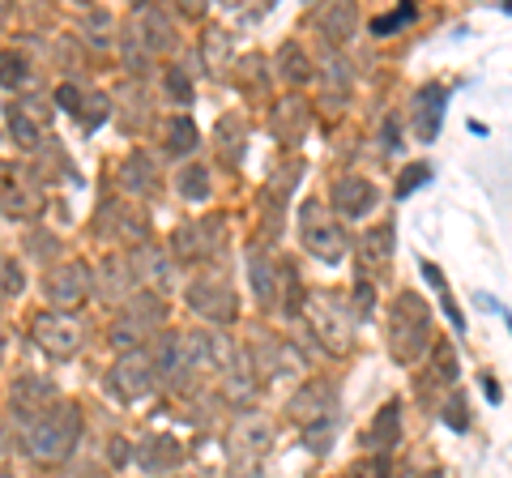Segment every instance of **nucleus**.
Returning a JSON list of instances; mask_svg holds the SVG:
<instances>
[{
    "instance_id": "25",
    "label": "nucleus",
    "mask_w": 512,
    "mask_h": 478,
    "mask_svg": "<svg viewBox=\"0 0 512 478\" xmlns=\"http://www.w3.org/2000/svg\"><path fill=\"white\" fill-rule=\"evenodd\" d=\"M282 73L291 77V82H308V77H312L308 56H303L299 47H282Z\"/></svg>"
},
{
    "instance_id": "34",
    "label": "nucleus",
    "mask_w": 512,
    "mask_h": 478,
    "mask_svg": "<svg viewBox=\"0 0 512 478\" xmlns=\"http://www.w3.org/2000/svg\"><path fill=\"white\" fill-rule=\"evenodd\" d=\"M508 329H512V316H508Z\"/></svg>"
},
{
    "instance_id": "13",
    "label": "nucleus",
    "mask_w": 512,
    "mask_h": 478,
    "mask_svg": "<svg viewBox=\"0 0 512 478\" xmlns=\"http://www.w3.org/2000/svg\"><path fill=\"white\" fill-rule=\"evenodd\" d=\"M180 461H184V449H180V440H171V436H146V444H141V466L150 474L175 470Z\"/></svg>"
},
{
    "instance_id": "28",
    "label": "nucleus",
    "mask_w": 512,
    "mask_h": 478,
    "mask_svg": "<svg viewBox=\"0 0 512 478\" xmlns=\"http://www.w3.org/2000/svg\"><path fill=\"white\" fill-rule=\"evenodd\" d=\"M410 18H414V5H406V9L389 13V18H376V22H372V30H376V35H389V30H402Z\"/></svg>"
},
{
    "instance_id": "21",
    "label": "nucleus",
    "mask_w": 512,
    "mask_h": 478,
    "mask_svg": "<svg viewBox=\"0 0 512 478\" xmlns=\"http://www.w3.org/2000/svg\"><path fill=\"white\" fill-rule=\"evenodd\" d=\"M393 440H397V406H384L376 414V427L367 432V444L372 449H393Z\"/></svg>"
},
{
    "instance_id": "30",
    "label": "nucleus",
    "mask_w": 512,
    "mask_h": 478,
    "mask_svg": "<svg viewBox=\"0 0 512 478\" xmlns=\"http://www.w3.org/2000/svg\"><path fill=\"white\" fill-rule=\"evenodd\" d=\"M167 86H171V94H175V99H192V82H188V77H184V69H171V77H167Z\"/></svg>"
},
{
    "instance_id": "27",
    "label": "nucleus",
    "mask_w": 512,
    "mask_h": 478,
    "mask_svg": "<svg viewBox=\"0 0 512 478\" xmlns=\"http://www.w3.org/2000/svg\"><path fill=\"white\" fill-rule=\"evenodd\" d=\"M427 180H431V167H427V163H414V167H406V171H402V180H397V197H410L414 188L427 184Z\"/></svg>"
},
{
    "instance_id": "29",
    "label": "nucleus",
    "mask_w": 512,
    "mask_h": 478,
    "mask_svg": "<svg viewBox=\"0 0 512 478\" xmlns=\"http://www.w3.org/2000/svg\"><path fill=\"white\" fill-rule=\"evenodd\" d=\"M436 368H440L444 380H457V359H453V346H448V342L436 346Z\"/></svg>"
},
{
    "instance_id": "31",
    "label": "nucleus",
    "mask_w": 512,
    "mask_h": 478,
    "mask_svg": "<svg viewBox=\"0 0 512 478\" xmlns=\"http://www.w3.org/2000/svg\"><path fill=\"white\" fill-rule=\"evenodd\" d=\"M111 461H116V466H124V461H128V444L124 440H111Z\"/></svg>"
},
{
    "instance_id": "8",
    "label": "nucleus",
    "mask_w": 512,
    "mask_h": 478,
    "mask_svg": "<svg viewBox=\"0 0 512 478\" xmlns=\"http://www.w3.org/2000/svg\"><path fill=\"white\" fill-rule=\"evenodd\" d=\"M312 321L320 342L329 350H346L350 346V316L342 312V299L338 295H316L312 299Z\"/></svg>"
},
{
    "instance_id": "23",
    "label": "nucleus",
    "mask_w": 512,
    "mask_h": 478,
    "mask_svg": "<svg viewBox=\"0 0 512 478\" xmlns=\"http://www.w3.org/2000/svg\"><path fill=\"white\" fill-rule=\"evenodd\" d=\"M167 146L175 150V154H184V150H192L197 146V129H192V120H184V116H175L171 124H167Z\"/></svg>"
},
{
    "instance_id": "11",
    "label": "nucleus",
    "mask_w": 512,
    "mask_h": 478,
    "mask_svg": "<svg viewBox=\"0 0 512 478\" xmlns=\"http://www.w3.org/2000/svg\"><path fill=\"white\" fill-rule=\"evenodd\" d=\"M86 286H90V269L86 265H56L52 274H47V299L52 304H77V299L86 295Z\"/></svg>"
},
{
    "instance_id": "17",
    "label": "nucleus",
    "mask_w": 512,
    "mask_h": 478,
    "mask_svg": "<svg viewBox=\"0 0 512 478\" xmlns=\"http://www.w3.org/2000/svg\"><path fill=\"white\" fill-rule=\"evenodd\" d=\"M393 227H376V231H367L363 235V244H359V261L367 265V269H380L384 261L393 257Z\"/></svg>"
},
{
    "instance_id": "32",
    "label": "nucleus",
    "mask_w": 512,
    "mask_h": 478,
    "mask_svg": "<svg viewBox=\"0 0 512 478\" xmlns=\"http://www.w3.org/2000/svg\"><path fill=\"white\" fill-rule=\"evenodd\" d=\"M64 478H103L99 470H94V466H77V470H69V474H64Z\"/></svg>"
},
{
    "instance_id": "3",
    "label": "nucleus",
    "mask_w": 512,
    "mask_h": 478,
    "mask_svg": "<svg viewBox=\"0 0 512 478\" xmlns=\"http://www.w3.org/2000/svg\"><path fill=\"white\" fill-rule=\"evenodd\" d=\"M269 444H274V427H269L265 419H256V414L239 419V423L231 427V436H227L231 474H235V478H256V470H261V461H265V453H269Z\"/></svg>"
},
{
    "instance_id": "20",
    "label": "nucleus",
    "mask_w": 512,
    "mask_h": 478,
    "mask_svg": "<svg viewBox=\"0 0 512 478\" xmlns=\"http://www.w3.org/2000/svg\"><path fill=\"white\" fill-rule=\"evenodd\" d=\"M0 205H5V214H39V188H5V197H0Z\"/></svg>"
},
{
    "instance_id": "7",
    "label": "nucleus",
    "mask_w": 512,
    "mask_h": 478,
    "mask_svg": "<svg viewBox=\"0 0 512 478\" xmlns=\"http://www.w3.org/2000/svg\"><path fill=\"white\" fill-rule=\"evenodd\" d=\"M158 325H163V304H158L154 295H146V299H137V304L124 312V321L116 325V333H111V342L133 350V346H141V338H150Z\"/></svg>"
},
{
    "instance_id": "35",
    "label": "nucleus",
    "mask_w": 512,
    "mask_h": 478,
    "mask_svg": "<svg viewBox=\"0 0 512 478\" xmlns=\"http://www.w3.org/2000/svg\"><path fill=\"white\" fill-rule=\"evenodd\" d=\"M0 478H9V474H0Z\"/></svg>"
},
{
    "instance_id": "5",
    "label": "nucleus",
    "mask_w": 512,
    "mask_h": 478,
    "mask_svg": "<svg viewBox=\"0 0 512 478\" xmlns=\"http://www.w3.org/2000/svg\"><path fill=\"white\" fill-rule=\"evenodd\" d=\"M35 342L47 350L52 359H69L82 346V321L69 312H43L35 321Z\"/></svg>"
},
{
    "instance_id": "22",
    "label": "nucleus",
    "mask_w": 512,
    "mask_h": 478,
    "mask_svg": "<svg viewBox=\"0 0 512 478\" xmlns=\"http://www.w3.org/2000/svg\"><path fill=\"white\" fill-rule=\"evenodd\" d=\"M180 193H184L188 201H205V197H210V171H205V167L180 171Z\"/></svg>"
},
{
    "instance_id": "26",
    "label": "nucleus",
    "mask_w": 512,
    "mask_h": 478,
    "mask_svg": "<svg viewBox=\"0 0 512 478\" xmlns=\"http://www.w3.org/2000/svg\"><path fill=\"white\" fill-rule=\"evenodd\" d=\"M22 286H26L22 265L13 257H0V291H5V295H22Z\"/></svg>"
},
{
    "instance_id": "6",
    "label": "nucleus",
    "mask_w": 512,
    "mask_h": 478,
    "mask_svg": "<svg viewBox=\"0 0 512 478\" xmlns=\"http://www.w3.org/2000/svg\"><path fill=\"white\" fill-rule=\"evenodd\" d=\"M303 244H308L320 261L333 265V261H342V252H346V235L320 205H308V210H303Z\"/></svg>"
},
{
    "instance_id": "9",
    "label": "nucleus",
    "mask_w": 512,
    "mask_h": 478,
    "mask_svg": "<svg viewBox=\"0 0 512 478\" xmlns=\"http://www.w3.org/2000/svg\"><path fill=\"white\" fill-rule=\"evenodd\" d=\"M188 304L201 316H210V321H231L235 316V295L222 278H197L188 286Z\"/></svg>"
},
{
    "instance_id": "14",
    "label": "nucleus",
    "mask_w": 512,
    "mask_h": 478,
    "mask_svg": "<svg viewBox=\"0 0 512 478\" xmlns=\"http://www.w3.org/2000/svg\"><path fill=\"white\" fill-rule=\"evenodd\" d=\"M333 402V389L325 385H308V389H299L291 397V414L299 423H316V419H325V406Z\"/></svg>"
},
{
    "instance_id": "10",
    "label": "nucleus",
    "mask_w": 512,
    "mask_h": 478,
    "mask_svg": "<svg viewBox=\"0 0 512 478\" xmlns=\"http://www.w3.org/2000/svg\"><path fill=\"white\" fill-rule=\"evenodd\" d=\"M376 205V184L359 180V175H346V180L333 184V210L342 218H363Z\"/></svg>"
},
{
    "instance_id": "24",
    "label": "nucleus",
    "mask_w": 512,
    "mask_h": 478,
    "mask_svg": "<svg viewBox=\"0 0 512 478\" xmlns=\"http://www.w3.org/2000/svg\"><path fill=\"white\" fill-rule=\"evenodd\" d=\"M26 82V60L18 52H0V86L18 90Z\"/></svg>"
},
{
    "instance_id": "18",
    "label": "nucleus",
    "mask_w": 512,
    "mask_h": 478,
    "mask_svg": "<svg viewBox=\"0 0 512 478\" xmlns=\"http://www.w3.org/2000/svg\"><path fill=\"white\" fill-rule=\"evenodd\" d=\"M30 107H35V103L9 107V129H13V137H18V146L35 150L39 146V124H35V111H30Z\"/></svg>"
},
{
    "instance_id": "15",
    "label": "nucleus",
    "mask_w": 512,
    "mask_h": 478,
    "mask_svg": "<svg viewBox=\"0 0 512 478\" xmlns=\"http://www.w3.org/2000/svg\"><path fill=\"white\" fill-rule=\"evenodd\" d=\"M137 30H141V35H146L141 43H146L150 52H167L171 39H175V35H171L167 13H158V9H141V13H137Z\"/></svg>"
},
{
    "instance_id": "1",
    "label": "nucleus",
    "mask_w": 512,
    "mask_h": 478,
    "mask_svg": "<svg viewBox=\"0 0 512 478\" xmlns=\"http://www.w3.org/2000/svg\"><path fill=\"white\" fill-rule=\"evenodd\" d=\"M77 432H82V419H77V406H43L35 419L26 423V444L30 453H35L39 461H64L73 453L77 444Z\"/></svg>"
},
{
    "instance_id": "12",
    "label": "nucleus",
    "mask_w": 512,
    "mask_h": 478,
    "mask_svg": "<svg viewBox=\"0 0 512 478\" xmlns=\"http://www.w3.org/2000/svg\"><path fill=\"white\" fill-rule=\"evenodd\" d=\"M218 248V218H205V222H188V227L175 231V252L184 261H201Z\"/></svg>"
},
{
    "instance_id": "16",
    "label": "nucleus",
    "mask_w": 512,
    "mask_h": 478,
    "mask_svg": "<svg viewBox=\"0 0 512 478\" xmlns=\"http://www.w3.org/2000/svg\"><path fill=\"white\" fill-rule=\"evenodd\" d=\"M154 167H150V158L146 154H128L124 158V167H120V184L128 188V193H154V175H150Z\"/></svg>"
},
{
    "instance_id": "33",
    "label": "nucleus",
    "mask_w": 512,
    "mask_h": 478,
    "mask_svg": "<svg viewBox=\"0 0 512 478\" xmlns=\"http://www.w3.org/2000/svg\"><path fill=\"white\" fill-rule=\"evenodd\" d=\"M0 22H5V5H0Z\"/></svg>"
},
{
    "instance_id": "4",
    "label": "nucleus",
    "mask_w": 512,
    "mask_h": 478,
    "mask_svg": "<svg viewBox=\"0 0 512 478\" xmlns=\"http://www.w3.org/2000/svg\"><path fill=\"white\" fill-rule=\"evenodd\" d=\"M154 355H146V350H128V355L116 363V368L107 372V389L111 397H120V402H137V397H146L154 389Z\"/></svg>"
},
{
    "instance_id": "2",
    "label": "nucleus",
    "mask_w": 512,
    "mask_h": 478,
    "mask_svg": "<svg viewBox=\"0 0 512 478\" xmlns=\"http://www.w3.org/2000/svg\"><path fill=\"white\" fill-rule=\"evenodd\" d=\"M427 338H431V316L427 304L414 291L397 295L393 316H389V342H393V359L397 363H414L427 355Z\"/></svg>"
},
{
    "instance_id": "19",
    "label": "nucleus",
    "mask_w": 512,
    "mask_h": 478,
    "mask_svg": "<svg viewBox=\"0 0 512 478\" xmlns=\"http://www.w3.org/2000/svg\"><path fill=\"white\" fill-rule=\"evenodd\" d=\"M440 103H444V90L440 86H431V90L419 94V107H423L419 111V133L423 137H436V129H440V111H444Z\"/></svg>"
}]
</instances>
